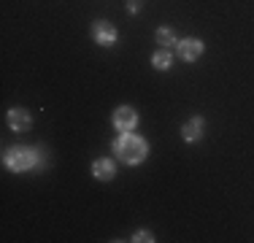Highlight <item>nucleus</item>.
<instances>
[{
	"mask_svg": "<svg viewBox=\"0 0 254 243\" xmlns=\"http://www.w3.org/2000/svg\"><path fill=\"white\" fill-rule=\"evenodd\" d=\"M114 151L125 165H141L149 157V143L135 132H119V138L114 141Z\"/></svg>",
	"mask_w": 254,
	"mask_h": 243,
	"instance_id": "1",
	"label": "nucleus"
},
{
	"mask_svg": "<svg viewBox=\"0 0 254 243\" xmlns=\"http://www.w3.org/2000/svg\"><path fill=\"white\" fill-rule=\"evenodd\" d=\"M157 44H162V49L179 46V41H176V33H173L171 27H160V30H157Z\"/></svg>",
	"mask_w": 254,
	"mask_h": 243,
	"instance_id": "10",
	"label": "nucleus"
},
{
	"mask_svg": "<svg viewBox=\"0 0 254 243\" xmlns=\"http://www.w3.org/2000/svg\"><path fill=\"white\" fill-rule=\"evenodd\" d=\"M203 127H205V119L203 117H192L184 122V127H181V138H184L187 143H195L203 138Z\"/></svg>",
	"mask_w": 254,
	"mask_h": 243,
	"instance_id": "7",
	"label": "nucleus"
},
{
	"mask_svg": "<svg viewBox=\"0 0 254 243\" xmlns=\"http://www.w3.org/2000/svg\"><path fill=\"white\" fill-rule=\"evenodd\" d=\"M152 65L157 70H168L173 65V54H171V49H160V52H154L152 54Z\"/></svg>",
	"mask_w": 254,
	"mask_h": 243,
	"instance_id": "9",
	"label": "nucleus"
},
{
	"mask_svg": "<svg viewBox=\"0 0 254 243\" xmlns=\"http://www.w3.org/2000/svg\"><path fill=\"white\" fill-rule=\"evenodd\" d=\"M92 38L98 41L100 46H114L117 44V27L106 19H98L92 24Z\"/></svg>",
	"mask_w": 254,
	"mask_h": 243,
	"instance_id": "4",
	"label": "nucleus"
},
{
	"mask_svg": "<svg viewBox=\"0 0 254 243\" xmlns=\"http://www.w3.org/2000/svg\"><path fill=\"white\" fill-rule=\"evenodd\" d=\"M176 49H179V57L184 60V62H195L203 54V41L200 38H184V41H179Z\"/></svg>",
	"mask_w": 254,
	"mask_h": 243,
	"instance_id": "5",
	"label": "nucleus"
},
{
	"mask_svg": "<svg viewBox=\"0 0 254 243\" xmlns=\"http://www.w3.org/2000/svg\"><path fill=\"white\" fill-rule=\"evenodd\" d=\"M3 165L14 170V173H25V170H33L38 165V154L30 146H11L3 154Z\"/></svg>",
	"mask_w": 254,
	"mask_h": 243,
	"instance_id": "2",
	"label": "nucleus"
},
{
	"mask_svg": "<svg viewBox=\"0 0 254 243\" xmlns=\"http://www.w3.org/2000/svg\"><path fill=\"white\" fill-rule=\"evenodd\" d=\"M127 8H130V14H135V11H138V8H141V5H138V0H132V3H130V5H127Z\"/></svg>",
	"mask_w": 254,
	"mask_h": 243,
	"instance_id": "12",
	"label": "nucleus"
},
{
	"mask_svg": "<svg viewBox=\"0 0 254 243\" xmlns=\"http://www.w3.org/2000/svg\"><path fill=\"white\" fill-rule=\"evenodd\" d=\"M111 122L119 132H132L138 124V114H135V108H130V106H119L117 111H114Z\"/></svg>",
	"mask_w": 254,
	"mask_h": 243,
	"instance_id": "3",
	"label": "nucleus"
},
{
	"mask_svg": "<svg viewBox=\"0 0 254 243\" xmlns=\"http://www.w3.org/2000/svg\"><path fill=\"white\" fill-rule=\"evenodd\" d=\"M114 173H117V168H114V162L108 160V157H100V160L92 162V176L98 181H111Z\"/></svg>",
	"mask_w": 254,
	"mask_h": 243,
	"instance_id": "8",
	"label": "nucleus"
},
{
	"mask_svg": "<svg viewBox=\"0 0 254 243\" xmlns=\"http://www.w3.org/2000/svg\"><path fill=\"white\" fill-rule=\"evenodd\" d=\"M5 119H8V127L14 132H27L33 127V117L27 114V108H11Z\"/></svg>",
	"mask_w": 254,
	"mask_h": 243,
	"instance_id": "6",
	"label": "nucleus"
},
{
	"mask_svg": "<svg viewBox=\"0 0 254 243\" xmlns=\"http://www.w3.org/2000/svg\"><path fill=\"white\" fill-rule=\"evenodd\" d=\"M132 241H135V243H143V241H146V243H152L154 238H152V233H149V230H138V233L132 235Z\"/></svg>",
	"mask_w": 254,
	"mask_h": 243,
	"instance_id": "11",
	"label": "nucleus"
}]
</instances>
